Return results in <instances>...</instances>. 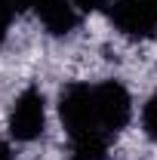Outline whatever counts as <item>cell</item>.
<instances>
[{
	"instance_id": "7a4b0ae2",
	"label": "cell",
	"mask_w": 157,
	"mask_h": 160,
	"mask_svg": "<svg viewBox=\"0 0 157 160\" xmlns=\"http://www.w3.org/2000/svg\"><path fill=\"white\" fill-rule=\"evenodd\" d=\"M111 22L123 37L148 40L157 34V0H114Z\"/></svg>"
},
{
	"instance_id": "3957f363",
	"label": "cell",
	"mask_w": 157,
	"mask_h": 160,
	"mask_svg": "<svg viewBox=\"0 0 157 160\" xmlns=\"http://www.w3.org/2000/svg\"><path fill=\"white\" fill-rule=\"evenodd\" d=\"M46 126V102L43 92L37 86H28L22 92L16 105H13V114H9V136L16 142H34Z\"/></svg>"
},
{
	"instance_id": "52a82bcc",
	"label": "cell",
	"mask_w": 157,
	"mask_h": 160,
	"mask_svg": "<svg viewBox=\"0 0 157 160\" xmlns=\"http://www.w3.org/2000/svg\"><path fill=\"white\" fill-rule=\"evenodd\" d=\"M16 12H19V3H16V0H0V46H3V40H6L9 22L16 19Z\"/></svg>"
},
{
	"instance_id": "5b68a950",
	"label": "cell",
	"mask_w": 157,
	"mask_h": 160,
	"mask_svg": "<svg viewBox=\"0 0 157 160\" xmlns=\"http://www.w3.org/2000/svg\"><path fill=\"white\" fill-rule=\"evenodd\" d=\"M34 12L40 16V22L46 25L49 34H68L77 25V6H74V0H40L34 6Z\"/></svg>"
},
{
	"instance_id": "ba28073f",
	"label": "cell",
	"mask_w": 157,
	"mask_h": 160,
	"mask_svg": "<svg viewBox=\"0 0 157 160\" xmlns=\"http://www.w3.org/2000/svg\"><path fill=\"white\" fill-rule=\"evenodd\" d=\"M114 0H74V6L77 9H83V12H96V9H102V6H111Z\"/></svg>"
},
{
	"instance_id": "6da1fadb",
	"label": "cell",
	"mask_w": 157,
	"mask_h": 160,
	"mask_svg": "<svg viewBox=\"0 0 157 160\" xmlns=\"http://www.w3.org/2000/svg\"><path fill=\"white\" fill-rule=\"evenodd\" d=\"M62 123L71 136V157L74 160H105L111 136L105 132L96 111V92L86 83H71L59 99Z\"/></svg>"
},
{
	"instance_id": "8992f818",
	"label": "cell",
	"mask_w": 157,
	"mask_h": 160,
	"mask_svg": "<svg viewBox=\"0 0 157 160\" xmlns=\"http://www.w3.org/2000/svg\"><path fill=\"white\" fill-rule=\"evenodd\" d=\"M142 126H145L148 139L157 142V96H151V99H148V105L142 108Z\"/></svg>"
},
{
	"instance_id": "277c9868",
	"label": "cell",
	"mask_w": 157,
	"mask_h": 160,
	"mask_svg": "<svg viewBox=\"0 0 157 160\" xmlns=\"http://www.w3.org/2000/svg\"><path fill=\"white\" fill-rule=\"evenodd\" d=\"M93 92H96V111H99V120H102L105 132L117 136L133 117V99H129L126 86L117 83V80H105V83L93 86Z\"/></svg>"
},
{
	"instance_id": "9c48e42d",
	"label": "cell",
	"mask_w": 157,
	"mask_h": 160,
	"mask_svg": "<svg viewBox=\"0 0 157 160\" xmlns=\"http://www.w3.org/2000/svg\"><path fill=\"white\" fill-rule=\"evenodd\" d=\"M0 160H13V151H9V145L0 139Z\"/></svg>"
}]
</instances>
